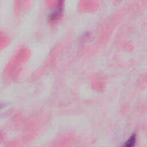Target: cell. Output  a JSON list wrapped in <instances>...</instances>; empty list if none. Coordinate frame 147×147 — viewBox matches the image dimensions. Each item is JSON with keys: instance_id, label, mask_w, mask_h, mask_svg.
I'll use <instances>...</instances> for the list:
<instances>
[{"instance_id": "6da1fadb", "label": "cell", "mask_w": 147, "mask_h": 147, "mask_svg": "<svg viewBox=\"0 0 147 147\" xmlns=\"http://www.w3.org/2000/svg\"><path fill=\"white\" fill-rule=\"evenodd\" d=\"M136 141V136L134 135H133L125 142V143L122 147H134Z\"/></svg>"}]
</instances>
